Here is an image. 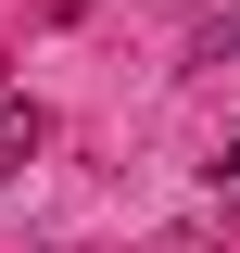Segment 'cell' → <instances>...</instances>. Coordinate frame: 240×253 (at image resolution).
<instances>
[{
	"label": "cell",
	"mask_w": 240,
	"mask_h": 253,
	"mask_svg": "<svg viewBox=\"0 0 240 253\" xmlns=\"http://www.w3.org/2000/svg\"><path fill=\"white\" fill-rule=\"evenodd\" d=\"M215 63H228V76H240V26H228V38H215Z\"/></svg>",
	"instance_id": "7a4b0ae2"
},
{
	"label": "cell",
	"mask_w": 240,
	"mask_h": 253,
	"mask_svg": "<svg viewBox=\"0 0 240 253\" xmlns=\"http://www.w3.org/2000/svg\"><path fill=\"white\" fill-rule=\"evenodd\" d=\"M38 139H51V114L0 89V177H26V165H38Z\"/></svg>",
	"instance_id": "6da1fadb"
}]
</instances>
